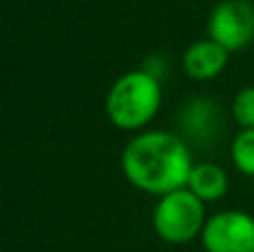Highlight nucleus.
Listing matches in <instances>:
<instances>
[{
	"label": "nucleus",
	"instance_id": "f257e3e1",
	"mask_svg": "<svg viewBox=\"0 0 254 252\" xmlns=\"http://www.w3.org/2000/svg\"><path fill=\"white\" fill-rule=\"evenodd\" d=\"M125 179L134 188L158 199L188 188L194 161L181 136L163 129L140 132L125 145L121 156Z\"/></svg>",
	"mask_w": 254,
	"mask_h": 252
},
{
	"label": "nucleus",
	"instance_id": "7ed1b4c3",
	"mask_svg": "<svg viewBox=\"0 0 254 252\" xmlns=\"http://www.w3.org/2000/svg\"><path fill=\"white\" fill-rule=\"evenodd\" d=\"M205 223V203L188 188L161 196L152 214L154 232L167 244L179 246L201 237Z\"/></svg>",
	"mask_w": 254,
	"mask_h": 252
},
{
	"label": "nucleus",
	"instance_id": "1a4fd4ad",
	"mask_svg": "<svg viewBox=\"0 0 254 252\" xmlns=\"http://www.w3.org/2000/svg\"><path fill=\"white\" fill-rule=\"evenodd\" d=\"M232 116L241 129L254 127V87H243L232 101Z\"/></svg>",
	"mask_w": 254,
	"mask_h": 252
},
{
	"label": "nucleus",
	"instance_id": "6e6552de",
	"mask_svg": "<svg viewBox=\"0 0 254 252\" xmlns=\"http://www.w3.org/2000/svg\"><path fill=\"white\" fill-rule=\"evenodd\" d=\"M230 154H232V163L239 172L246 177H254V127L241 129L234 136Z\"/></svg>",
	"mask_w": 254,
	"mask_h": 252
},
{
	"label": "nucleus",
	"instance_id": "0eeeda50",
	"mask_svg": "<svg viewBox=\"0 0 254 252\" xmlns=\"http://www.w3.org/2000/svg\"><path fill=\"white\" fill-rule=\"evenodd\" d=\"M230 188V179L221 165L216 163H196L192 168L188 181V190L194 192L203 203H212V201H219L228 194Z\"/></svg>",
	"mask_w": 254,
	"mask_h": 252
},
{
	"label": "nucleus",
	"instance_id": "423d86ee",
	"mask_svg": "<svg viewBox=\"0 0 254 252\" xmlns=\"http://www.w3.org/2000/svg\"><path fill=\"white\" fill-rule=\"evenodd\" d=\"M230 52L205 38L192 43L183 54V71L194 80H212L228 67Z\"/></svg>",
	"mask_w": 254,
	"mask_h": 252
},
{
	"label": "nucleus",
	"instance_id": "20e7f679",
	"mask_svg": "<svg viewBox=\"0 0 254 252\" xmlns=\"http://www.w3.org/2000/svg\"><path fill=\"white\" fill-rule=\"evenodd\" d=\"M207 38L230 54L254 40V4L248 0H223L207 18Z\"/></svg>",
	"mask_w": 254,
	"mask_h": 252
},
{
	"label": "nucleus",
	"instance_id": "f03ea898",
	"mask_svg": "<svg viewBox=\"0 0 254 252\" xmlns=\"http://www.w3.org/2000/svg\"><path fill=\"white\" fill-rule=\"evenodd\" d=\"M163 89L152 71L134 69L123 74L110 87L105 112L112 125L125 132H138L154 121L161 110Z\"/></svg>",
	"mask_w": 254,
	"mask_h": 252
},
{
	"label": "nucleus",
	"instance_id": "39448f33",
	"mask_svg": "<svg viewBox=\"0 0 254 252\" xmlns=\"http://www.w3.org/2000/svg\"><path fill=\"white\" fill-rule=\"evenodd\" d=\"M205 252H254V217L243 210H221L207 219L201 235Z\"/></svg>",
	"mask_w": 254,
	"mask_h": 252
}]
</instances>
